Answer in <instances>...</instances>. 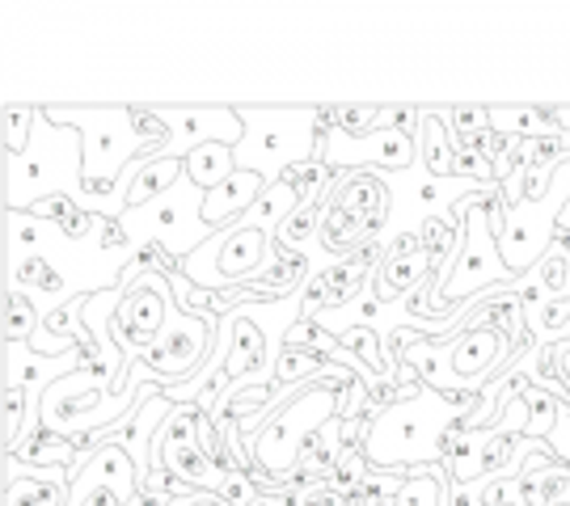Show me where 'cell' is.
I'll list each match as a JSON object with an SVG mask.
<instances>
[{
	"label": "cell",
	"mask_w": 570,
	"mask_h": 506,
	"mask_svg": "<svg viewBox=\"0 0 570 506\" xmlns=\"http://www.w3.org/2000/svg\"><path fill=\"white\" fill-rule=\"evenodd\" d=\"M351 380H355V371L338 364L326 380H317V385L287 388V397L279 401V409L249 435V456H254L249 477L258 482V489H279L292 482L305 439H313L330 418H338L343 388L351 385Z\"/></svg>",
	"instance_id": "6da1fadb"
},
{
	"label": "cell",
	"mask_w": 570,
	"mask_h": 506,
	"mask_svg": "<svg viewBox=\"0 0 570 506\" xmlns=\"http://www.w3.org/2000/svg\"><path fill=\"white\" fill-rule=\"evenodd\" d=\"M42 115L60 127H77L85 143V195L89 211H98L106 220L110 199L119 190L122 173L136 161L153 157V148L140 140L131 106H42Z\"/></svg>",
	"instance_id": "7a4b0ae2"
},
{
	"label": "cell",
	"mask_w": 570,
	"mask_h": 506,
	"mask_svg": "<svg viewBox=\"0 0 570 506\" xmlns=\"http://www.w3.org/2000/svg\"><path fill=\"white\" fill-rule=\"evenodd\" d=\"M4 202L9 211H30L35 202L42 199H63L89 207V195H85V143L77 127H60L47 115H39V131H35V143L21 152V157H4Z\"/></svg>",
	"instance_id": "3957f363"
},
{
	"label": "cell",
	"mask_w": 570,
	"mask_h": 506,
	"mask_svg": "<svg viewBox=\"0 0 570 506\" xmlns=\"http://www.w3.org/2000/svg\"><path fill=\"white\" fill-rule=\"evenodd\" d=\"M461 414L444 401V393L435 388H419V397L385 409L372 430H367L364 456L372 468H428L435 465V452L444 430L456 423Z\"/></svg>",
	"instance_id": "277c9868"
},
{
	"label": "cell",
	"mask_w": 570,
	"mask_h": 506,
	"mask_svg": "<svg viewBox=\"0 0 570 506\" xmlns=\"http://www.w3.org/2000/svg\"><path fill=\"white\" fill-rule=\"evenodd\" d=\"M245 122V140L237 143V169L263 173L279 182V173L322 152L317 140V106L301 110H271V106H237Z\"/></svg>",
	"instance_id": "5b68a950"
},
{
	"label": "cell",
	"mask_w": 570,
	"mask_h": 506,
	"mask_svg": "<svg viewBox=\"0 0 570 506\" xmlns=\"http://www.w3.org/2000/svg\"><path fill=\"white\" fill-rule=\"evenodd\" d=\"M494 190L499 186H487L478 195H461L456 207H452V220L465 228V241H461L456 262L440 275V296L449 304H456V308L478 300V296H487L494 287L515 284V275H511L503 254H499V237L490 232V220H487V199Z\"/></svg>",
	"instance_id": "8992f818"
},
{
	"label": "cell",
	"mask_w": 570,
	"mask_h": 506,
	"mask_svg": "<svg viewBox=\"0 0 570 506\" xmlns=\"http://www.w3.org/2000/svg\"><path fill=\"white\" fill-rule=\"evenodd\" d=\"M204 190L183 178L174 190H165L161 199H153L148 207H131L122 211L119 224L131 245H161L174 258H190L199 245L212 237V228L204 224Z\"/></svg>",
	"instance_id": "52a82bcc"
},
{
	"label": "cell",
	"mask_w": 570,
	"mask_h": 506,
	"mask_svg": "<svg viewBox=\"0 0 570 506\" xmlns=\"http://www.w3.org/2000/svg\"><path fill=\"white\" fill-rule=\"evenodd\" d=\"M216 317H190L183 308L169 312L161 338L144 350V367L157 376V385L178 388L190 385V376H199L204 364L212 359V346H216Z\"/></svg>",
	"instance_id": "ba28073f"
},
{
	"label": "cell",
	"mask_w": 570,
	"mask_h": 506,
	"mask_svg": "<svg viewBox=\"0 0 570 506\" xmlns=\"http://www.w3.org/2000/svg\"><path fill=\"white\" fill-rule=\"evenodd\" d=\"M161 122L169 127L174 140L165 143L157 157H174V161H186L199 143H237L245 140V122L237 115V106H153Z\"/></svg>",
	"instance_id": "9c48e42d"
},
{
	"label": "cell",
	"mask_w": 570,
	"mask_h": 506,
	"mask_svg": "<svg viewBox=\"0 0 570 506\" xmlns=\"http://www.w3.org/2000/svg\"><path fill=\"white\" fill-rule=\"evenodd\" d=\"M330 169H360V165H372V169H389V173H402L419 161V143L402 136L397 127H381V131H367V136H330L322 140V152H317Z\"/></svg>",
	"instance_id": "30bf717a"
},
{
	"label": "cell",
	"mask_w": 570,
	"mask_h": 506,
	"mask_svg": "<svg viewBox=\"0 0 570 506\" xmlns=\"http://www.w3.org/2000/svg\"><path fill=\"white\" fill-rule=\"evenodd\" d=\"M326 199L364 220L367 241H381L389 216H393V195H389V186L376 173H367V169H343V173H334V186H330Z\"/></svg>",
	"instance_id": "8fae6325"
},
{
	"label": "cell",
	"mask_w": 570,
	"mask_h": 506,
	"mask_svg": "<svg viewBox=\"0 0 570 506\" xmlns=\"http://www.w3.org/2000/svg\"><path fill=\"white\" fill-rule=\"evenodd\" d=\"M68 468H26L18 456H4V506H68Z\"/></svg>",
	"instance_id": "7c38bea8"
},
{
	"label": "cell",
	"mask_w": 570,
	"mask_h": 506,
	"mask_svg": "<svg viewBox=\"0 0 570 506\" xmlns=\"http://www.w3.org/2000/svg\"><path fill=\"white\" fill-rule=\"evenodd\" d=\"M72 486H106V489H115V494H122L127 503H136L144 489V473H140V465L127 456V447H119L110 439V444H102L94 456L77 460Z\"/></svg>",
	"instance_id": "4fadbf2b"
},
{
	"label": "cell",
	"mask_w": 570,
	"mask_h": 506,
	"mask_svg": "<svg viewBox=\"0 0 570 506\" xmlns=\"http://www.w3.org/2000/svg\"><path fill=\"white\" fill-rule=\"evenodd\" d=\"M490 426L487 430H465V418L444 430L440 452H435V465L449 473L452 486H478L482 482V452H487Z\"/></svg>",
	"instance_id": "5bb4252c"
},
{
	"label": "cell",
	"mask_w": 570,
	"mask_h": 506,
	"mask_svg": "<svg viewBox=\"0 0 570 506\" xmlns=\"http://www.w3.org/2000/svg\"><path fill=\"white\" fill-rule=\"evenodd\" d=\"M153 468H169L186 489H195V494H216L220 498V486H225L228 477L216 473V465L207 460V452L199 439H183V444H165L157 456H153ZM148 468V473H153Z\"/></svg>",
	"instance_id": "9a60e30c"
},
{
	"label": "cell",
	"mask_w": 570,
	"mask_h": 506,
	"mask_svg": "<svg viewBox=\"0 0 570 506\" xmlns=\"http://www.w3.org/2000/svg\"><path fill=\"white\" fill-rule=\"evenodd\" d=\"M266 178L263 173H245V169H237L233 178H228L225 186H216V190H207L204 199V224L212 228V232H220V228H228V224H237L254 207V202L263 199L266 190Z\"/></svg>",
	"instance_id": "2e32d148"
},
{
	"label": "cell",
	"mask_w": 570,
	"mask_h": 506,
	"mask_svg": "<svg viewBox=\"0 0 570 506\" xmlns=\"http://www.w3.org/2000/svg\"><path fill=\"white\" fill-rule=\"evenodd\" d=\"M419 165L428 178H456V143H452V131L440 110H423V122H419Z\"/></svg>",
	"instance_id": "e0dca14e"
},
{
	"label": "cell",
	"mask_w": 570,
	"mask_h": 506,
	"mask_svg": "<svg viewBox=\"0 0 570 506\" xmlns=\"http://www.w3.org/2000/svg\"><path fill=\"white\" fill-rule=\"evenodd\" d=\"M183 178L186 161H174V157H144V161H136L131 165V186H127V211L161 199L165 190H174Z\"/></svg>",
	"instance_id": "ac0fdd59"
},
{
	"label": "cell",
	"mask_w": 570,
	"mask_h": 506,
	"mask_svg": "<svg viewBox=\"0 0 570 506\" xmlns=\"http://www.w3.org/2000/svg\"><path fill=\"white\" fill-rule=\"evenodd\" d=\"M26 216L47 220L56 232H60V237H68V241H89V237H98V232H102V224H106L98 211H89V207H81V202L63 199V195L35 202Z\"/></svg>",
	"instance_id": "d6986e66"
},
{
	"label": "cell",
	"mask_w": 570,
	"mask_h": 506,
	"mask_svg": "<svg viewBox=\"0 0 570 506\" xmlns=\"http://www.w3.org/2000/svg\"><path fill=\"white\" fill-rule=\"evenodd\" d=\"M428 279H435L431 275V262L428 254H414V258H397V262H381V270H376V279H372V287H376V300L381 304H402L410 300L419 287L428 284Z\"/></svg>",
	"instance_id": "ffe728a7"
},
{
	"label": "cell",
	"mask_w": 570,
	"mask_h": 506,
	"mask_svg": "<svg viewBox=\"0 0 570 506\" xmlns=\"http://www.w3.org/2000/svg\"><path fill=\"white\" fill-rule=\"evenodd\" d=\"M317 241L326 245V254L338 262V258H351L355 249H364L367 237H364V220L360 216H351L346 207L338 202H322V232H317Z\"/></svg>",
	"instance_id": "44dd1931"
},
{
	"label": "cell",
	"mask_w": 570,
	"mask_h": 506,
	"mask_svg": "<svg viewBox=\"0 0 570 506\" xmlns=\"http://www.w3.org/2000/svg\"><path fill=\"white\" fill-rule=\"evenodd\" d=\"M532 287H541L546 300H570V232L558 228L553 245L546 249V258L532 266V275H524Z\"/></svg>",
	"instance_id": "7402d4cb"
},
{
	"label": "cell",
	"mask_w": 570,
	"mask_h": 506,
	"mask_svg": "<svg viewBox=\"0 0 570 506\" xmlns=\"http://www.w3.org/2000/svg\"><path fill=\"white\" fill-rule=\"evenodd\" d=\"M237 173V148L233 143H199L190 157H186V178L199 186V190H216V186H225L228 178Z\"/></svg>",
	"instance_id": "603a6c76"
},
{
	"label": "cell",
	"mask_w": 570,
	"mask_h": 506,
	"mask_svg": "<svg viewBox=\"0 0 570 506\" xmlns=\"http://www.w3.org/2000/svg\"><path fill=\"white\" fill-rule=\"evenodd\" d=\"M296 207H301V195H296L292 186L271 182L263 190V199L254 202V207H249L237 224H228V228H237V232H245V228H258V232H271V237H275V228H279V224L296 211Z\"/></svg>",
	"instance_id": "cb8c5ba5"
},
{
	"label": "cell",
	"mask_w": 570,
	"mask_h": 506,
	"mask_svg": "<svg viewBox=\"0 0 570 506\" xmlns=\"http://www.w3.org/2000/svg\"><path fill=\"white\" fill-rule=\"evenodd\" d=\"M419 232H423V254H428L431 262V275H444L456 262V254H461L465 228L452 216H428V220L419 224Z\"/></svg>",
	"instance_id": "d4e9b609"
},
{
	"label": "cell",
	"mask_w": 570,
	"mask_h": 506,
	"mask_svg": "<svg viewBox=\"0 0 570 506\" xmlns=\"http://www.w3.org/2000/svg\"><path fill=\"white\" fill-rule=\"evenodd\" d=\"M13 456H18L26 468H77V460H81V456L72 452V444H68V435H56V430H47V426H42L39 435H30Z\"/></svg>",
	"instance_id": "484cf974"
},
{
	"label": "cell",
	"mask_w": 570,
	"mask_h": 506,
	"mask_svg": "<svg viewBox=\"0 0 570 506\" xmlns=\"http://www.w3.org/2000/svg\"><path fill=\"white\" fill-rule=\"evenodd\" d=\"M449 473L440 465L428 468H410L406 486L397 494V506H449Z\"/></svg>",
	"instance_id": "4316f807"
},
{
	"label": "cell",
	"mask_w": 570,
	"mask_h": 506,
	"mask_svg": "<svg viewBox=\"0 0 570 506\" xmlns=\"http://www.w3.org/2000/svg\"><path fill=\"white\" fill-rule=\"evenodd\" d=\"M42 329V312L30 291H4V343L30 346Z\"/></svg>",
	"instance_id": "83f0119b"
},
{
	"label": "cell",
	"mask_w": 570,
	"mask_h": 506,
	"mask_svg": "<svg viewBox=\"0 0 570 506\" xmlns=\"http://www.w3.org/2000/svg\"><path fill=\"white\" fill-rule=\"evenodd\" d=\"M317 232H322V202H301V207L275 228V245H279L284 254H308L305 245L317 241Z\"/></svg>",
	"instance_id": "f1b7e54d"
},
{
	"label": "cell",
	"mask_w": 570,
	"mask_h": 506,
	"mask_svg": "<svg viewBox=\"0 0 570 506\" xmlns=\"http://www.w3.org/2000/svg\"><path fill=\"white\" fill-rule=\"evenodd\" d=\"M39 115L42 106H30V101H9L4 106V157H21L35 143Z\"/></svg>",
	"instance_id": "f546056e"
},
{
	"label": "cell",
	"mask_w": 570,
	"mask_h": 506,
	"mask_svg": "<svg viewBox=\"0 0 570 506\" xmlns=\"http://www.w3.org/2000/svg\"><path fill=\"white\" fill-rule=\"evenodd\" d=\"M524 401H529V430H524V435H529L532 444H550V435L558 430V423H562L567 401L546 393V388H532Z\"/></svg>",
	"instance_id": "4dcf8cb0"
},
{
	"label": "cell",
	"mask_w": 570,
	"mask_h": 506,
	"mask_svg": "<svg viewBox=\"0 0 570 506\" xmlns=\"http://www.w3.org/2000/svg\"><path fill=\"white\" fill-rule=\"evenodd\" d=\"M0 414H4V456H13L21 444V430H26V418H30V393L26 388H4Z\"/></svg>",
	"instance_id": "1f68e13d"
},
{
	"label": "cell",
	"mask_w": 570,
	"mask_h": 506,
	"mask_svg": "<svg viewBox=\"0 0 570 506\" xmlns=\"http://www.w3.org/2000/svg\"><path fill=\"white\" fill-rule=\"evenodd\" d=\"M440 115L449 122L452 143L473 140V136L490 131V106H452V110H440Z\"/></svg>",
	"instance_id": "d6a6232c"
},
{
	"label": "cell",
	"mask_w": 570,
	"mask_h": 506,
	"mask_svg": "<svg viewBox=\"0 0 570 506\" xmlns=\"http://www.w3.org/2000/svg\"><path fill=\"white\" fill-rule=\"evenodd\" d=\"M524 503V482L515 477H494V482H478V506H520Z\"/></svg>",
	"instance_id": "836d02e7"
},
{
	"label": "cell",
	"mask_w": 570,
	"mask_h": 506,
	"mask_svg": "<svg viewBox=\"0 0 570 506\" xmlns=\"http://www.w3.org/2000/svg\"><path fill=\"white\" fill-rule=\"evenodd\" d=\"M562 122H567V127H570V110H562Z\"/></svg>",
	"instance_id": "e575fe53"
},
{
	"label": "cell",
	"mask_w": 570,
	"mask_h": 506,
	"mask_svg": "<svg viewBox=\"0 0 570 506\" xmlns=\"http://www.w3.org/2000/svg\"><path fill=\"white\" fill-rule=\"evenodd\" d=\"M567 423H570V405H567Z\"/></svg>",
	"instance_id": "d590c367"
}]
</instances>
